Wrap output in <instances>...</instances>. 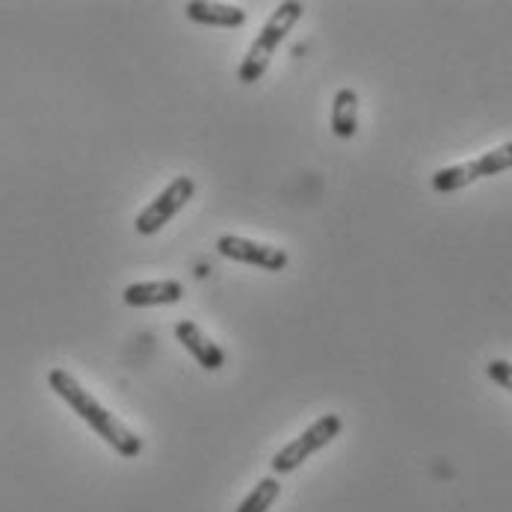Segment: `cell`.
I'll return each instance as SVG.
<instances>
[{"label":"cell","mask_w":512,"mask_h":512,"mask_svg":"<svg viewBox=\"0 0 512 512\" xmlns=\"http://www.w3.org/2000/svg\"><path fill=\"white\" fill-rule=\"evenodd\" d=\"M282 495V483L279 477H264L252 486V492L243 498V504L237 507V512H267Z\"/></svg>","instance_id":"8fae6325"},{"label":"cell","mask_w":512,"mask_h":512,"mask_svg":"<svg viewBox=\"0 0 512 512\" xmlns=\"http://www.w3.org/2000/svg\"><path fill=\"white\" fill-rule=\"evenodd\" d=\"M217 252L228 261L237 264H249V267H261L267 273H282L288 267V252L270 243H258L249 237H237V234H222L217 240Z\"/></svg>","instance_id":"8992f818"},{"label":"cell","mask_w":512,"mask_h":512,"mask_svg":"<svg viewBox=\"0 0 512 512\" xmlns=\"http://www.w3.org/2000/svg\"><path fill=\"white\" fill-rule=\"evenodd\" d=\"M512 169V143H504V146L492 148L486 154H480L477 160H468V163H456V166H447V169H439L433 172L430 184L436 193H456L480 178H492V175H501Z\"/></svg>","instance_id":"277c9868"},{"label":"cell","mask_w":512,"mask_h":512,"mask_svg":"<svg viewBox=\"0 0 512 512\" xmlns=\"http://www.w3.org/2000/svg\"><path fill=\"white\" fill-rule=\"evenodd\" d=\"M175 338H178V344H181L199 365L205 367V370L217 373V370L225 367V350H222L220 344H214V341L199 329V323H193V320H178V323H175Z\"/></svg>","instance_id":"52a82bcc"},{"label":"cell","mask_w":512,"mask_h":512,"mask_svg":"<svg viewBox=\"0 0 512 512\" xmlns=\"http://www.w3.org/2000/svg\"><path fill=\"white\" fill-rule=\"evenodd\" d=\"M486 373H489V379L492 382H498L501 388H507L512 394V365L510 362H504V359H492L489 365H486Z\"/></svg>","instance_id":"7c38bea8"},{"label":"cell","mask_w":512,"mask_h":512,"mask_svg":"<svg viewBox=\"0 0 512 512\" xmlns=\"http://www.w3.org/2000/svg\"><path fill=\"white\" fill-rule=\"evenodd\" d=\"M184 299V285L175 279L160 282H137L122 291V302L131 308H151V305H175Z\"/></svg>","instance_id":"ba28073f"},{"label":"cell","mask_w":512,"mask_h":512,"mask_svg":"<svg viewBox=\"0 0 512 512\" xmlns=\"http://www.w3.org/2000/svg\"><path fill=\"white\" fill-rule=\"evenodd\" d=\"M332 134L338 140H353L359 134V95L350 86L335 92V101H332Z\"/></svg>","instance_id":"30bf717a"},{"label":"cell","mask_w":512,"mask_h":512,"mask_svg":"<svg viewBox=\"0 0 512 512\" xmlns=\"http://www.w3.org/2000/svg\"><path fill=\"white\" fill-rule=\"evenodd\" d=\"M193 196H196V181H193L190 175L172 178V184H169L151 205H146V208L140 211V217L134 222L137 234H143V237L157 234L163 225H169V222L184 211V205H187Z\"/></svg>","instance_id":"5b68a950"},{"label":"cell","mask_w":512,"mask_h":512,"mask_svg":"<svg viewBox=\"0 0 512 512\" xmlns=\"http://www.w3.org/2000/svg\"><path fill=\"white\" fill-rule=\"evenodd\" d=\"M341 430H344L341 415H320L299 439L288 441V444L273 456V462H270L273 477H279V474H293V471H296L302 462H308L317 450H323L326 444H332V441L338 439Z\"/></svg>","instance_id":"3957f363"},{"label":"cell","mask_w":512,"mask_h":512,"mask_svg":"<svg viewBox=\"0 0 512 512\" xmlns=\"http://www.w3.org/2000/svg\"><path fill=\"white\" fill-rule=\"evenodd\" d=\"M184 15L193 21V24H202V27H222V30H237L246 24V9L240 6H228V3H205V0H193L184 6Z\"/></svg>","instance_id":"9c48e42d"},{"label":"cell","mask_w":512,"mask_h":512,"mask_svg":"<svg viewBox=\"0 0 512 512\" xmlns=\"http://www.w3.org/2000/svg\"><path fill=\"white\" fill-rule=\"evenodd\" d=\"M48 385H51V391L63 400V403H69L74 409V415L80 418V421H86L101 439L107 441L119 456H125V459H137L140 453H143V439L131 430V427H125L110 409H104L77 379H74L69 370H63V367H54L51 373H48Z\"/></svg>","instance_id":"6da1fadb"},{"label":"cell","mask_w":512,"mask_h":512,"mask_svg":"<svg viewBox=\"0 0 512 512\" xmlns=\"http://www.w3.org/2000/svg\"><path fill=\"white\" fill-rule=\"evenodd\" d=\"M302 12H305V6L296 3V0H285V3H279V6L270 12L267 24L261 27V33L255 36L252 48L246 51V57H243V63H240V69H237V80H240V83L252 86V83H258V80L267 74L276 48L288 39V33L299 24Z\"/></svg>","instance_id":"7a4b0ae2"}]
</instances>
